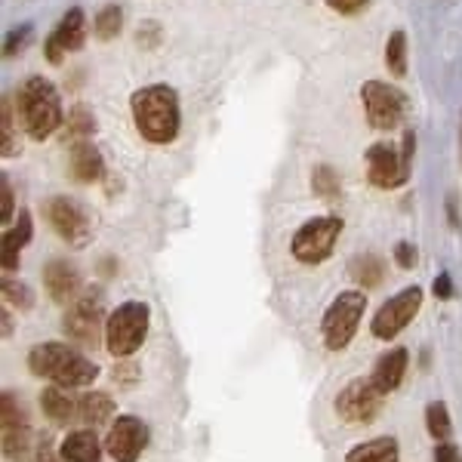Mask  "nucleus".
<instances>
[{
	"mask_svg": "<svg viewBox=\"0 0 462 462\" xmlns=\"http://www.w3.org/2000/svg\"><path fill=\"white\" fill-rule=\"evenodd\" d=\"M133 121L139 136L154 145H167L179 136L182 111H179V93L167 84H152L133 93L130 99Z\"/></svg>",
	"mask_w": 462,
	"mask_h": 462,
	"instance_id": "nucleus-1",
	"label": "nucleus"
},
{
	"mask_svg": "<svg viewBox=\"0 0 462 462\" xmlns=\"http://www.w3.org/2000/svg\"><path fill=\"white\" fill-rule=\"evenodd\" d=\"M16 106H19V117L25 124V133L37 143H43L47 136H53L62 124V99H59L56 87L50 84L47 78H32L19 87L16 93Z\"/></svg>",
	"mask_w": 462,
	"mask_h": 462,
	"instance_id": "nucleus-2",
	"label": "nucleus"
},
{
	"mask_svg": "<svg viewBox=\"0 0 462 462\" xmlns=\"http://www.w3.org/2000/svg\"><path fill=\"white\" fill-rule=\"evenodd\" d=\"M28 367L34 376L53 379L59 385H89L96 379V364L89 357L78 355L65 342H41L28 355Z\"/></svg>",
	"mask_w": 462,
	"mask_h": 462,
	"instance_id": "nucleus-3",
	"label": "nucleus"
},
{
	"mask_svg": "<svg viewBox=\"0 0 462 462\" xmlns=\"http://www.w3.org/2000/svg\"><path fill=\"white\" fill-rule=\"evenodd\" d=\"M364 309H367V296L361 290H346L330 302V309L324 311V320H320V337H324V346L330 352H342L355 339Z\"/></svg>",
	"mask_w": 462,
	"mask_h": 462,
	"instance_id": "nucleus-4",
	"label": "nucleus"
},
{
	"mask_svg": "<svg viewBox=\"0 0 462 462\" xmlns=\"http://www.w3.org/2000/svg\"><path fill=\"white\" fill-rule=\"evenodd\" d=\"M148 320H152V309L145 302H124L106 320V348L115 357H130L139 346L145 342L148 333Z\"/></svg>",
	"mask_w": 462,
	"mask_h": 462,
	"instance_id": "nucleus-5",
	"label": "nucleus"
},
{
	"mask_svg": "<svg viewBox=\"0 0 462 462\" xmlns=\"http://www.w3.org/2000/svg\"><path fill=\"white\" fill-rule=\"evenodd\" d=\"M339 235H342L339 216H318V219H309L296 231L293 241H290V253H293L302 265H318V263H324V259H330Z\"/></svg>",
	"mask_w": 462,
	"mask_h": 462,
	"instance_id": "nucleus-6",
	"label": "nucleus"
},
{
	"mask_svg": "<svg viewBox=\"0 0 462 462\" xmlns=\"http://www.w3.org/2000/svg\"><path fill=\"white\" fill-rule=\"evenodd\" d=\"M361 102L367 124L374 130H394L407 115V96L398 87L383 84V80H367L361 87Z\"/></svg>",
	"mask_w": 462,
	"mask_h": 462,
	"instance_id": "nucleus-7",
	"label": "nucleus"
},
{
	"mask_svg": "<svg viewBox=\"0 0 462 462\" xmlns=\"http://www.w3.org/2000/svg\"><path fill=\"white\" fill-rule=\"evenodd\" d=\"M383 410V392L376 389L370 379H352L339 394H337V416L352 426H367L374 422Z\"/></svg>",
	"mask_w": 462,
	"mask_h": 462,
	"instance_id": "nucleus-8",
	"label": "nucleus"
},
{
	"mask_svg": "<svg viewBox=\"0 0 462 462\" xmlns=\"http://www.w3.org/2000/svg\"><path fill=\"white\" fill-rule=\"evenodd\" d=\"M420 305H422V290L420 287H407V290H401V293H394L392 300L374 315V324H370L374 337L376 339H394L410 324V320L416 318Z\"/></svg>",
	"mask_w": 462,
	"mask_h": 462,
	"instance_id": "nucleus-9",
	"label": "nucleus"
},
{
	"mask_svg": "<svg viewBox=\"0 0 462 462\" xmlns=\"http://www.w3.org/2000/svg\"><path fill=\"white\" fill-rule=\"evenodd\" d=\"M367 179L376 189H398L410 179V167L404 161V154L389 143H376L367 148Z\"/></svg>",
	"mask_w": 462,
	"mask_h": 462,
	"instance_id": "nucleus-10",
	"label": "nucleus"
},
{
	"mask_svg": "<svg viewBox=\"0 0 462 462\" xmlns=\"http://www.w3.org/2000/svg\"><path fill=\"white\" fill-rule=\"evenodd\" d=\"M148 447V426L139 416H121L115 420L108 438H106V450L115 462H136L143 457V450Z\"/></svg>",
	"mask_w": 462,
	"mask_h": 462,
	"instance_id": "nucleus-11",
	"label": "nucleus"
},
{
	"mask_svg": "<svg viewBox=\"0 0 462 462\" xmlns=\"http://www.w3.org/2000/svg\"><path fill=\"white\" fill-rule=\"evenodd\" d=\"M62 327L74 342H80V346H96V342H99V330H102L99 296L87 293L74 305H69V311H65V318H62Z\"/></svg>",
	"mask_w": 462,
	"mask_h": 462,
	"instance_id": "nucleus-12",
	"label": "nucleus"
},
{
	"mask_svg": "<svg viewBox=\"0 0 462 462\" xmlns=\"http://www.w3.org/2000/svg\"><path fill=\"white\" fill-rule=\"evenodd\" d=\"M47 216H50V226L56 228V235L62 237V241L74 244V247H84L89 241V219L74 200L53 198L47 204Z\"/></svg>",
	"mask_w": 462,
	"mask_h": 462,
	"instance_id": "nucleus-13",
	"label": "nucleus"
},
{
	"mask_svg": "<svg viewBox=\"0 0 462 462\" xmlns=\"http://www.w3.org/2000/svg\"><path fill=\"white\" fill-rule=\"evenodd\" d=\"M87 37V25H84V13L74 6L62 16V22L56 25V32L47 37V47H43V56L50 59L53 65L62 62V53H71V50L84 47Z\"/></svg>",
	"mask_w": 462,
	"mask_h": 462,
	"instance_id": "nucleus-14",
	"label": "nucleus"
},
{
	"mask_svg": "<svg viewBox=\"0 0 462 462\" xmlns=\"http://www.w3.org/2000/svg\"><path fill=\"white\" fill-rule=\"evenodd\" d=\"M43 284H47V293L53 296V302L74 305L80 293V272L65 259H53L43 268Z\"/></svg>",
	"mask_w": 462,
	"mask_h": 462,
	"instance_id": "nucleus-15",
	"label": "nucleus"
},
{
	"mask_svg": "<svg viewBox=\"0 0 462 462\" xmlns=\"http://www.w3.org/2000/svg\"><path fill=\"white\" fill-rule=\"evenodd\" d=\"M407 364H410L407 348H392L389 355H383L376 361L374 374H370V383H374L383 394L394 392L401 385V379H404V374H407Z\"/></svg>",
	"mask_w": 462,
	"mask_h": 462,
	"instance_id": "nucleus-16",
	"label": "nucleus"
},
{
	"mask_svg": "<svg viewBox=\"0 0 462 462\" xmlns=\"http://www.w3.org/2000/svg\"><path fill=\"white\" fill-rule=\"evenodd\" d=\"M62 457L65 462H99L102 444H99V438H96V431H89V429L71 431L62 441Z\"/></svg>",
	"mask_w": 462,
	"mask_h": 462,
	"instance_id": "nucleus-17",
	"label": "nucleus"
},
{
	"mask_svg": "<svg viewBox=\"0 0 462 462\" xmlns=\"http://www.w3.org/2000/svg\"><path fill=\"white\" fill-rule=\"evenodd\" d=\"M32 213L22 210V216L16 219V226L4 235V268L6 272H13V268L19 265V253L25 247L28 241H32Z\"/></svg>",
	"mask_w": 462,
	"mask_h": 462,
	"instance_id": "nucleus-18",
	"label": "nucleus"
},
{
	"mask_svg": "<svg viewBox=\"0 0 462 462\" xmlns=\"http://www.w3.org/2000/svg\"><path fill=\"white\" fill-rule=\"evenodd\" d=\"M71 176L78 182H96L102 176V154L89 143H78L71 148Z\"/></svg>",
	"mask_w": 462,
	"mask_h": 462,
	"instance_id": "nucleus-19",
	"label": "nucleus"
},
{
	"mask_svg": "<svg viewBox=\"0 0 462 462\" xmlns=\"http://www.w3.org/2000/svg\"><path fill=\"white\" fill-rule=\"evenodd\" d=\"M346 462H398V441L389 435L364 441L348 453Z\"/></svg>",
	"mask_w": 462,
	"mask_h": 462,
	"instance_id": "nucleus-20",
	"label": "nucleus"
},
{
	"mask_svg": "<svg viewBox=\"0 0 462 462\" xmlns=\"http://www.w3.org/2000/svg\"><path fill=\"white\" fill-rule=\"evenodd\" d=\"M41 407H43V413H47V420H53L56 426H65L74 416V401L59 389V385H47V389L41 392Z\"/></svg>",
	"mask_w": 462,
	"mask_h": 462,
	"instance_id": "nucleus-21",
	"label": "nucleus"
},
{
	"mask_svg": "<svg viewBox=\"0 0 462 462\" xmlns=\"http://www.w3.org/2000/svg\"><path fill=\"white\" fill-rule=\"evenodd\" d=\"M78 407H80V420H84L87 426H106L111 420V413H115V404H111V398L106 392H89Z\"/></svg>",
	"mask_w": 462,
	"mask_h": 462,
	"instance_id": "nucleus-22",
	"label": "nucleus"
},
{
	"mask_svg": "<svg viewBox=\"0 0 462 462\" xmlns=\"http://www.w3.org/2000/svg\"><path fill=\"white\" fill-rule=\"evenodd\" d=\"M348 272H352V278L357 281L361 287H367V290H374L383 284V278H385V265H383V259L379 256H355L352 259V265H348Z\"/></svg>",
	"mask_w": 462,
	"mask_h": 462,
	"instance_id": "nucleus-23",
	"label": "nucleus"
},
{
	"mask_svg": "<svg viewBox=\"0 0 462 462\" xmlns=\"http://www.w3.org/2000/svg\"><path fill=\"white\" fill-rule=\"evenodd\" d=\"M124 28V10L117 4H106L93 19V32L99 41H115Z\"/></svg>",
	"mask_w": 462,
	"mask_h": 462,
	"instance_id": "nucleus-24",
	"label": "nucleus"
},
{
	"mask_svg": "<svg viewBox=\"0 0 462 462\" xmlns=\"http://www.w3.org/2000/svg\"><path fill=\"white\" fill-rule=\"evenodd\" d=\"M385 69L392 71V78H404L407 74V34L392 32L389 41H385Z\"/></svg>",
	"mask_w": 462,
	"mask_h": 462,
	"instance_id": "nucleus-25",
	"label": "nucleus"
},
{
	"mask_svg": "<svg viewBox=\"0 0 462 462\" xmlns=\"http://www.w3.org/2000/svg\"><path fill=\"white\" fill-rule=\"evenodd\" d=\"M93 133H96V117L89 115L87 106H74L69 115V136L78 139V143H87Z\"/></svg>",
	"mask_w": 462,
	"mask_h": 462,
	"instance_id": "nucleus-26",
	"label": "nucleus"
},
{
	"mask_svg": "<svg viewBox=\"0 0 462 462\" xmlns=\"http://www.w3.org/2000/svg\"><path fill=\"white\" fill-rule=\"evenodd\" d=\"M311 189H315L318 198H327V200H337L342 195L339 176L333 173V167H318L315 179H311Z\"/></svg>",
	"mask_w": 462,
	"mask_h": 462,
	"instance_id": "nucleus-27",
	"label": "nucleus"
},
{
	"mask_svg": "<svg viewBox=\"0 0 462 462\" xmlns=\"http://www.w3.org/2000/svg\"><path fill=\"white\" fill-rule=\"evenodd\" d=\"M28 447H32V429H13L4 431V453L6 459H25L28 457Z\"/></svg>",
	"mask_w": 462,
	"mask_h": 462,
	"instance_id": "nucleus-28",
	"label": "nucleus"
},
{
	"mask_svg": "<svg viewBox=\"0 0 462 462\" xmlns=\"http://www.w3.org/2000/svg\"><path fill=\"white\" fill-rule=\"evenodd\" d=\"M426 426H429V435L438 438V441H444L447 435H450V413H447V407L441 401H435V404H429L426 410Z\"/></svg>",
	"mask_w": 462,
	"mask_h": 462,
	"instance_id": "nucleus-29",
	"label": "nucleus"
},
{
	"mask_svg": "<svg viewBox=\"0 0 462 462\" xmlns=\"http://www.w3.org/2000/svg\"><path fill=\"white\" fill-rule=\"evenodd\" d=\"M0 426L4 431H13V429H28V416L25 410L16 404V398H13L10 392L4 394V404H0Z\"/></svg>",
	"mask_w": 462,
	"mask_h": 462,
	"instance_id": "nucleus-30",
	"label": "nucleus"
},
{
	"mask_svg": "<svg viewBox=\"0 0 462 462\" xmlns=\"http://www.w3.org/2000/svg\"><path fill=\"white\" fill-rule=\"evenodd\" d=\"M4 302L6 305H16V309H32V305H34V293L25 284H22V281L6 278L4 281Z\"/></svg>",
	"mask_w": 462,
	"mask_h": 462,
	"instance_id": "nucleus-31",
	"label": "nucleus"
},
{
	"mask_svg": "<svg viewBox=\"0 0 462 462\" xmlns=\"http://www.w3.org/2000/svg\"><path fill=\"white\" fill-rule=\"evenodd\" d=\"M32 34H34V25H32V22H25V25L13 28V32L6 34V41H4V56H6V59H13V56L19 53V50H25L28 43H32Z\"/></svg>",
	"mask_w": 462,
	"mask_h": 462,
	"instance_id": "nucleus-32",
	"label": "nucleus"
},
{
	"mask_svg": "<svg viewBox=\"0 0 462 462\" xmlns=\"http://www.w3.org/2000/svg\"><path fill=\"white\" fill-rule=\"evenodd\" d=\"M0 133H4V154L13 158L16 154V133H13V106L10 99H4V108H0Z\"/></svg>",
	"mask_w": 462,
	"mask_h": 462,
	"instance_id": "nucleus-33",
	"label": "nucleus"
},
{
	"mask_svg": "<svg viewBox=\"0 0 462 462\" xmlns=\"http://www.w3.org/2000/svg\"><path fill=\"white\" fill-rule=\"evenodd\" d=\"M327 6L342 13V16H355V13H361L367 6V0H327Z\"/></svg>",
	"mask_w": 462,
	"mask_h": 462,
	"instance_id": "nucleus-34",
	"label": "nucleus"
},
{
	"mask_svg": "<svg viewBox=\"0 0 462 462\" xmlns=\"http://www.w3.org/2000/svg\"><path fill=\"white\" fill-rule=\"evenodd\" d=\"M394 263H398L401 268H413L416 265V247L407 241H401L398 247H394Z\"/></svg>",
	"mask_w": 462,
	"mask_h": 462,
	"instance_id": "nucleus-35",
	"label": "nucleus"
},
{
	"mask_svg": "<svg viewBox=\"0 0 462 462\" xmlns=\"http://www.w3.org/2000/svg\"><path fill=\"white\" fill-rule=\"evenodd\" d=\"M0 191H4V210H0V219H4V226L13 219V189H10V179H4L0 182Z\"/></svg>",
	"mask_w": 462,
	"mask_h": 462,
	"instance_id": "nucleus-36",
	"label": "nucleus"
},
{
	"mask_svg": "<svg viewBox=\"0 0 462 462\" xmlns=\"http://www.w3.org/2000/svg\"><path fill=\"white\" fill-rule=\"evenodd\" d=\"M435 462H462V457H459V450L453 444H438Z\"/></svg>",
	"mask_w": 462,
	"mask_h": 462,
	"instance_id": "nucleus-37",
	"label": "nucleus"
},
{
	"mask_svg": "<svg viewBox=\"0 0 462 462\" xmlns=\"http://www.w3.org/2000/svg\"><path fill=\"white\" fill-rule=\"evenodd\" d=\"M435 296H438V300H450V296H453L450 274H441V278H435Z\"/></svg>",
	"mask_w": 462,
	"mask_h": 462,
	"instance_id": "nucleus-38",
	"label": "nucleus"
},
{
	"mask_svg": "<svg viewBox=\"0 0 462 462\" xmlns=\"http://www.w3.org/2000/svg\"><path fill=\"white\" fill-rule=\"evenodd\" d=\"M34 462H59V457L50 447H43V450H37V457H34Z\"/></svg>",
	"mask_w": 462,
	"mask_h": 462,
	"instance_id": "nucleus-39",
	"label": "nucleus"
},
{
	"mask_svg": "<svg viewBox=\"0 0 462 462\" xmlns=\"http://www.w3.org/2000/svg\"><path fill=\"white\" fill-rule=\"evenodd\" d=\"M447 213H450V222H453V228H459V213H457V198H450V200H447Z\"/></svg>",
	"mask_w": 462,
	"mask_h": 462,
	"instance_id": "nucleus-40",
	"label": "nucleus"
}]
</instances>
